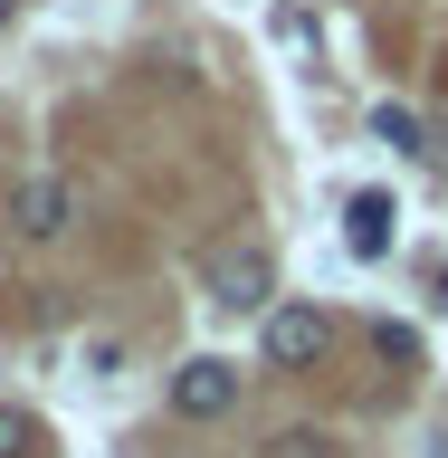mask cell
Returning a JSON list of instances; mask_svg holds the SVG:
<instances>
[{
    "label": "cell",
    "mask_w": 448,
    "mask_h": 458,
    "mask_svg": "<svg viewBox=\"0 0 448 458\" xmlns=\"http://www.w3.org/2000/svg\"><path fill=\"white\" fill-rule=\"evenodd\" d=\"M267 296H277V258L258 249V239H249V249H220V258H210V306L258 315Z\"/></svg>",
    "instance_id": "1"
},
{
    "label": "cell",
    "mask_w": 448,
    "mask_h": 458,
    "mask_svg": "<svg viewBox=\"0 0 448 458\" xmlns=\"http://www.w3.org/2000/svg\"><path fill=\"white\" fill-rule=\"evenodd\" d=\"M325 344H334V315H325V306H277V315H267V363H277V372L325 363Z\"/></svg>",
    "instance_id": "2"
},
{
    "label": "cell",
    "mask_w": 448,
    "mask_h": 458,
    "mask_svg": "<svg viewBox=\"0 0 448 458\" xmlns=\"http://www.w3.org/2000/svg\"><path fill=\"white\" fill-rule=\"evenodd\" d=\"M229 401H239V363H220V353H191V363L172 372V411L182 420H220Z\"/></svg>",
    "instance_id": "3"
},
{
    "label": "cell",
    "mask_w": 448,
    "mask_h": 458,
    "mask_svg": "<svg viewBox=\"0 0 448 458\" xmlns=\"http://www.w3.org/2000/svg\"><path fill=\"white\" fill-rule=\"evenodd\" d=\"M10 220H20V239H57V229L77 220V191H67L57 172H38V182H20V200H10Z\"/></svg>",
    "instance_id": "4"
},
{
    "label": "cell",
    "mask_w": 448,
    "mask_h": 458,
    "mask_svg": "<svg viewBox=\"0 0 448 458\" xmlns=\"http://www.w3.org/2000/svg\"><path fill=\"white\" fill-rule=\"evenodd\" d=\"M392 220H401L392 191H353V200H343V249L363 258V267H372V258H392Z\"/></svg>",
    "instance_id": "5"
},
{
    "label": "cell",
    "mask_w": 448,
    "mask_h": 458,
    "mask_svg": "<svg viewBox=\"0 0 448 458\" xmlns=\"http://www.w3.org/2000/svg\"><path fill=\"white\" fill-rule=\"evenodd\" d=\"M372 134L392 143V153H420V114L410 106H372Z\"/></svg>",
    "instance_id": "6"
},
{
    "label": "cell",
    "mask_w": 448,
    "mask_h": 458,
    "mask_svg": "<svg viewBox=\"0 0 448 458\" xmlns=\"http://www.w3.org/2000/svg\"><path fill=\"white\" fill-rule=\"evenodd\" d=\"M372 353H382V363H420V335H410V325H382Z\"/></svg>",
    "instance_id": "7"
},
{
    "label": "cell",
    "mask_w": 448,
    "mask_h": 458,
    "mask_svg": "<svg viewBox=\"0 0 448 458\" xmlns=\"http://www.w3.org/2000/svg\"><path fill=\"white\" fill-rule=\"evenodd\" d=\"M277 458H334V439H325V429H286Z\"/></svg>",
    "instance_id": "8"
},
{
    "label": "cell",
    "mask_w": 448,
    "mask_h": 458,
    "mask_svg": "<svg viewBox=\"0 0 448 458\" xmlns=\"http://www.w3.org/2000/svg\"><path fill=\"white\" fill-rule=\"evenodd\" d=\"M0 458H29V420L20 411H0Z\"/></svg>",
    "instance_id": "9"
},
{
    "label": "cell",
    "mask_w": 448,
    "mask_h": 458,
    "mask_svg": "<svg viewBox=\"0 0 448 458\" xmlns=\"http://www.w3.org/2000/svg\"><path fill=\"white\" fill-rule=\"evenodd\" d=\"M10 10H20V0H0V29H10Z\"/></svg>",
    "instance_id": "10"
},
{
    "label": "cell",
    "mask_w": 448,
    "mask_h": 458,
    "mask_svg": "<svg viewBox=\"0 0 448 458\" xmlns=\"http://www.w3.org/2000/svg\"><path fill=\"white\" fill-rule=\"evenodd\" d=\"M439 306H448V277H439Z\"/></svg>",
    "instance_id": "11"
}]
</instances>
